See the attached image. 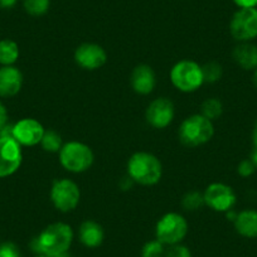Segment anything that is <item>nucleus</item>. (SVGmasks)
Wrapping results in <instances>:
<instances>
[{
  "label": "nucleus",
  "mask_w": 257,
  "mask_h": 257,
  "mask_svg": "<svg viewBox=\"0 0 257 257\" xmlns=\"http://www.w3.org/2000/svg\"><path fill=\"white\" fill-rule=\"evenodd\" d=\"M73 229L70 224L63 222L48 224L36 238L32 239L31 248L36 254H57L68 252L73 242Z\"/></svg>",
  "instance_id": "obj_1"
},
{
  "label": "nucleus",
  "mask_w": 257,
  "mask_h": 257,
  "mask_svg": "<svg viewBox=\"0 0 257 257\" xmlns=\"http://www.w3.org/2000/svg\"><path fill=\"white\" fill-rule=\"evenodd\" d=\"M170 81L173 86L182 92H194L204 83L202 66L190 59L179 61L170 71Z\"/></svg>",
  "instance_id": "obj_5"
},
{
  "label": "nucleus",
  "mask_w": 257,
  "mask_h": 257,
  "mask_svg": "<svg viewBox=\"0 0 257 257\" xmlns=\"http://www.w3.org/2000/svg\"><path fill=\"white\" fill-rule=\"evenodd\" d=\"M174 115V103L169 98L159 97L152 101L148 106L145 118L152 127L165 128L172 123Z\"/></svg>",
  "instance_id": "obj_12"
},
{
  "label": "nucleus",
  "mask_w": 257,
  "mask_h": 257,
  "mask_svg": "<svg viewBox=\"0 0 257 257\" xmlns=\"http://www.w3.org/2000/svg\"><path fill=\"white\" fill-rule=\"evenodd\" d=\"M23 86V73L16 66L0 67V97H13L18 95Z\"/></svg>",
  "instance_id": "obj_14"
},
{
  "label": "nucleus",
  "mask_w": 257,
  "mask_h": 257,
  "mask_svg": "<svg viewBox=\"0 0 257 257\" xmlns=\"http://www.w3.org/2000/svg\"><path fill=\"white\" fill-rule=\"evenodd\" d=\"M202 71H203L204 83H214L222 77V66L217 62H209L204 64Z\"/></svg>",
  "instance_id": "obj_24"
},
{
  "label": "nucleus",
  "mask_w": 257,
  "mask_h": 257,
  "mask_svg": "<svg viewBox=\"0 0 257 257\" xmlns=\"http://www.w3.org/2000/svg\"><path fill=\"white\" fill-rule=\"evenodd\" d=\"M163 167L154 154L135 153L127 162V175L133 182L142 185H154L162 179Z\"/></svg>",
  "instance_id": "obj_2"
},
{
  "label": "nucleus",
  "mask_w": 257,
  "mask_h": 257,
  "mask_svg": "<svg viewBox=\"0 0 257 257\" xmlns=\"http://www.w3.org/2000/svg\"><path fill=\"white\" fill-rule=\"evenodd\" d=\"M252 82H253L254 87L257 88V68L253 71V75H252Z\"/></svg>",
  "instance_id": "obj_34"
},
{
  "label": "nucleus",
  "mask_w": 257,
  "mask_h": 257,
  "mask_svg": "<svg viewBox=\"0 0 257 257\" xmlns=\"http://www.w3.org/2000/svg\"><path fill=\"white\" fill-rule=\"evenodd\" d=\"M204 204L214 212L227 213L236 204V194L229 185L224 183H212L203 193Z\"/></svg>",
  "instance_id": "obj_9"
},
{
  "label": "nucleus",
  "mask_w": 257,
  "mask_h": 257,
  "mask_svg": "<svg viewBox=\"0 0 257 257\" xmlns=\"http://www.w3.org/2000/svg\"><path fill=\"white\" fill-rule=\"evenodd\" d=\"M164 257H192V252L187 246L178 243L169 246V248L165 249Z\"/></svg>",
  "instance_id": "obj_26"
},
{
  "label": "nucleus",
  "mask_w": 257,
  "mask_h": 257,
  "mask_svg": "<svg viewBox=\"0 0 257 257\" xmlns=\"http://www.w3.org/2000/svg\"><path fill=\"white\" fill-rule=\"evenodd\" d=\"M234 62L246 71H254L257 68V46L251 42H242L234 47L232 52Z\"/></svg>",
  "instance_id": "obj_17"
},
{
  "label": "nucleus",
  "mask_w": 257,
  "mask_h": 257,
  "mask_svg": "<svg viewBox=\"0 0 257 257\" xmlns=\"http://www.w3.org/2000/svg\"><path fill=\"white\" fill-rule=\"evenodd\" d=\"M249 159L252 160V163H253L254 167H256V169H257V147H254V149H253V152H252L251 158H249Z\"/></svg>",
  "instance_id": "obj_32"
},
{
  "label": "nucleus",
  "mask_w": 257,
  "mask_h": 257,
  "mask_svg": "<svg viewBox=\"0 0 257 257\" xmlns=\"http://www.w3.org/2000/svg\"><path fill=\"white\" fill-rule=\"evenodd\" d=\"M238 9L241 8H257V0H232Z\"/></svg>",
  "instance_id": "obj_30"
},
{
  "label": "nucleus",
  "mask_w": 257,
  "mask_h": 257,
  "mask_svg": "<svg viewBox=\"0 0 257 257\" xmlns=\"http://www.w3.org/2000/svg\"><path fill=\"white\" fill-rule=\"evenodd\" d=\"M42 148L48 153H59L63 147L61 135L54 130H46L41 142Z\"/></svg>",
  "instance_id": "obj_21"
},
{
  "label": "nucleus",
  "mask_w": 257,
  "mask_h": 257,
  "mask_svg": "<svg viewBox=\"0 0 257 257\" xmlns=\"http://www.w3.org/2000/svg\"><path fill=\"white\" fill-rule=\"evenodd\" d=\"M19 58V46L13 39L0 41V66H14Z\"/></svg>",
  "instance_id": "obj_19"
},
{
  "label": "nucleus",
  "mask_w": 257,
  "mask_h": 257,
  "mask_svg": "<svg viewBox=\"0 0 257 257\" xmlns=\"http://www.w3.org/2000/svg\"><path fill=\"white\" fill-rule=\"evenodd\" d=\"M188 233V222L182 214L170 212L164 214L158 221L155 227V236L165 246L178 244L185 238Z\"/></svg>",
  "instance_id": "obj_7"
},
{
  "label": "nucleus",
  "mask_w": 257,
  "mask_h": 257,
  "mask_svg": "<svg viewBox=\"0 0 257 257\" xmlns=\"http://www.w3.org/2000/svg\"><path fill=\"white\" fill-rule=\"evenodd\" d=\"M59 163L67 172L80 173L86 172L91 168L95 160L92 149L88 145L80 142H68L63 144L59 150Z\"/></svg>",
  "instance_id": "obj_4"
},
{
  "label": "nucleus",
  "mask_w": 257,
  "mask_h": 257,
  "mask_svg": "<svg viewBox=\"0 0 257 257\" xmlns=\"http://www.w3.org/2000/svg\"><path fill=\"white\" fill-rule=\"evenodd\" d=\"M0 257H22V253L17 244L13 242H6L0 247Z\"/></svg>",
  "instance_id": "obj_27"
},
{
  "label": "nucleus",
  "mask_w": 257,
  "mask_h": 257,
  "mask_svg": "<svg viewBox=\"0 0 257 257\" xmlns=\"http://www.w3.org/2000/svg\"><path fill=\"white\" fill-rule=\"evenodd\" d=\"M182 206L183 208L187 209V211L189 212L198 211L199 208L206 206V204H204L203 193H199L197 192V190H192V192L187 193V194L183 197Z\"/></svg>",
  "instance_id": "obj_23"
},
{
  "label": "nucleus",
  "mask_w": 257,
  "mask_h": 257,
  "mask_svg": "<svg viewBox=\"0 0 257 257\" xmlns=\"http://www.w3.org/2000/svg\"><path fill=\"white\" fill-rule=\"evenodd\" d=\"M0 247H2V242H0Z\"/></svg>",
  "instance_id": "obj_37"
},
{
  "label": "nucleus",
  "mask_w": 257,
  "mask_h": 257,
  "mask_svg": "<svg viewBox=\"0 0 257 257\" xmlns=\"http://www.w3.org/2000/svg\"><path fill=\"white\" fill-rule=\"evenodd\" d=\"M46 128L36 118L26 117L13 125V139L21 147H36L41 144Z\"/></svg>",
  "instance_id": "obj_11"
},
{
  "label": "nucleus",
  "mask_w": 257,
  "mask_h": 257,
  "mask_svg": "<svg viewBox=\"0 0 257 257\" xmlns=\"http://www.w3.org/2000/svg\"><path fill=\"white\" fill-rule=\"evenodd\" d=\"M254 170H256V167H254V164L252 163L251 159L242 160L238 164V167H237V173H238L242 178L251 177L254 173Z\"/></svg>",
  "instance_id": "obj_28"
},
{
  "label": "nucleus",
  "mask_w": 257,
  "mask_h": 257,
  "mask_svg": "<svg viewBox=\"0 0 257 257\" xmlns=\"http://www.w3.org/2000/svg\"><path fill=\"white\" fill-rule=\"evenodd\" d=\"M23 162L22 147L13 138H0V179L18 172Z\"/></svg>",
  "instance_id": "obj_10"
},
{
  "label": "nucleus",
  "mask_w": 257,
  "mask_h": 257,
  "mask_svg": "<svg viewBox=\"0 0 257 257\" xmlns=\"http://www.w3.org/2000/svg\"><path fill=\"white\" fill-rule=\"evenodd\" d=\"M34 257H51V256H47V254H36Z\"/></svg>",
  "instance_id": "obj_36"
},
{
  "label": "nucleus",
  "mask_w": 257,
  "mask_h": 257,
  "mask_svg": "<svg viewBox=\"0 0 257 257\" xmlns=\"http://www.w3.org/2000/svg\"><path fill=\"white\" fill-rule=\"evenodd\" d=\"M24 11L32 17H42L49 11L51 0H23Z\"/></svg>",
  "instance_id": "obj_22"
},
{
  "label": "nucleus",
  "mask_w": 257,
  "mask_h": 257,
  "mask_svg": "<svg viewBox=\"0 0 257 257\" xmlns=\"http://www.w3.org/2000/svg\"><path fill=\"white\" fill-rule=\"evenodd\" d=\"M213 122L201 113L187 117L179 127L180 143L189 148L204 145L213 138Z\"/></svg>",
  "instance_id": "obj_3"
},
{
  "label": "nucleus",
  "mask_w": 257,
  "mask_h": 257,
  "mask_svg": "<svg viewBox=\"0 0 257 257\" xmlns=\"http://www.w3.org/2000/svg\"><path fill=\"white\" fill-rule=\"evenodd\" d=\"M18 0H0V8L2 9H12L17 6Z\"/></svg>",
  "instance_id": "obj_31"
},
{
  "label": "nucleus",
  "mask_w": 257,
  "mask_h": 257,
  "mask_svg": "<svg viewBox=\"0 0 257 257\" xmlns=\"http://www.w3.org/2000/svg\"><path fill=\"white\" fill-rule=\"evenodd\" d=\"M165 256V244L162 243L159 239H153L147 242L142 248V257H164Z\"/></svg>",
  "instance_id": "obj_25"
},
{
  "label": "nucleus",
  "mask_w": 257,
  "mask_h": 257,
  "mask_svg": "<svg viewBox=\"0 0 257 257\" xmlns=\"http://www.w3.org/2000/svg\"><path fill=\"white\" fill-rule=\"evenodd\" d=\"M132 82L133 90L139 95H149L154 91L157 86V76L153 68L148 64H139L134 68L132 73Z\"/></svg>",
  "instance_id": "obj_15"
},
{
  "label": "nucleus",
  "mask_w": 257,
  "mask_h": 257,
  "mask_svg": "<svg viewBox=\"0 0 257 257\" xmlns=\"http://www.w3.org/2000/svg\"><path fill=\"white\" fill-rule=\"evenodd\" d=\"M78 238L81 243L87 248H96L102 244L105 232L100 223L87 219L81 223L80 229H78Z\"/></svg>",
  "instance_id": "obj_16"
},
{
  "label": "nucleus",
  "mask_w": 257,
  "mask_h": 257,
  "mask_svg": "<svg viewBox=\"0 0 257 257\" xmlns=\"http://www.w3.org/2000/svg\"><path fill=\"white\" fill-rule=\"evenodd\" d=\"M231 36L239 43L257 38V8H241L229 22Z\"/></svg>",
  "instance_id": "obj_8"
},
{
  "label": "nucleus",
  "mask_w": 257,
  "mask_h": 257,
  "mask_svg": "<svg viewBox=\"0 0 257 257\" xmlns=\"http://www.w3.org/2000/svg\"><path fill=\"white\" fill-rule=\"evenodd\" d=\"M222 112H223V105L218 98H207L203 103H202V113L204 117L211 120L213 122L214 120L221 117Z\"/></svg>",
  "instance_id": "obj_20"
},
{
  "label": "nucleus",
  "mask_w": 257,
  "mask_h": 257,
  "mask_svg": "<svg viewBox=\"0 0 257 257\" xmlns=\"http://www.w3.org/2000/svg\"><path fill=\"white\" fill-rule=\"evenodd\" d=\"M237 233L246 238H257V209H244L233 221Z\"/></svg>",
  "instance_id": "obj_18"
},
{
  "label": "nucleus",
  "mask_w": 257,
  "mask_h": 257,
  "mask_svg": "<svg viewBox=\"0 0 257 257\" xmlns=\"http://www.w3.org/2000/svg\"><path fill=\"white\" fill-rule=\"evenodd\" d=\"M252 140H253L254 147H257V122H256V125H254L253 134H252Z\"/></svg>",
  "instance_id": "obj_33"
},
{
  "label": "nucleus",
  "mask_w": 257,
  "mask_h": 257,
  "mask_svg": "<svg viewBox=\"0 0 257 257\" xmlns=\"http://www.w3.org/2000/svg\"><path fill=\"white\" fill-rule=\"evenodd\" d=\"M49 197H51L54 208L63 213H68L77 208L80 204L81 190L73 180L62 178L53 182Z\"/></svg>",
  "instance_id": "obj_6"
},
{
  "label": "nucleus",
  "mask_w": 257,
  "mask_h": 257,
  "mask_svg": "<svg viewBox=\"0 0 257 257\" xmlns=\"http://www.w3.org/2000/svg\"><path fill=\"white\" fill-rule=\"evenodd\" d=\"M8 110H7L6 105H4L2 101H0V130L4 127V126L8 125Z\"/></svg>",
  "instance_id": "obj_29"
},
{
  "label": "nucleus",
  "mask_w": 257,
  "mask_h": 257,
  "mask_svg": "<svg viewBox=\"0 0 257 257\" xmlns=\"http://www.w3.org/2000/svg\"><path fill=\"white\" fill-rule=\"evenodd\" d=\"M75 61L83 70L95 71L105 66L107 62V53L98 44L83 43L76 48Z\"/></svg>",
  "instance_id": "obj_13"
},
{
  "label": "nucleus",
  "mask_w": 257,
  "mask_h": 257,
  "mask_svg": "<svg viewBox=\"0 0 257 257\" xmlns=\"http://www.w3.org/2000/svg\"><path fill=\"white\" fill-rule=\"evenodd\" d=\"M53 257H71V256H70V253H68V252H64V253L57 254V256H53Z\"/></svg>",
  "instance_id": "obj_35"
}]
</instances>
